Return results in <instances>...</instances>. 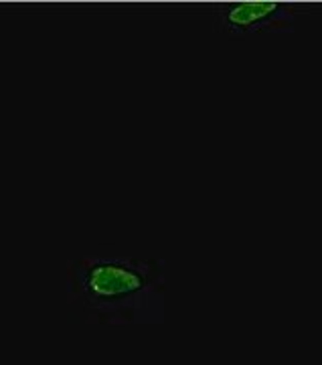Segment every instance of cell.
Segmentation results:
<instances>
[{"label":"cell","mask_w":322,"mask_h":365,"mask_svg":"<svg viewBox=\"0 0 322 365\" xmlns=\"http://www.w3.org/2000/svg\"><path fill=\"white\" fill-rule=\"evenodd\" d=\"M78 290L98 311L158 323L165 314V270L160 262L95 258L79 268Z\"/></svg>","instance_id":"6da1fadb"},{"label":"cell","mask_w":322,"mask_h":365,"mask_svg":"<svg viewBox=\"0 0 322 365\" xmlns=\"http://www.w3.org/2000/svg\"><path fill=\"white\" fill-rule=\"evenodd\" d=\"M219 25L232 37H247L266 31H292L296 11L292 4L270 0L229 2L219 11Z\"/></svg>","instance_id":"7a4b0ae2"}]
</instances>
